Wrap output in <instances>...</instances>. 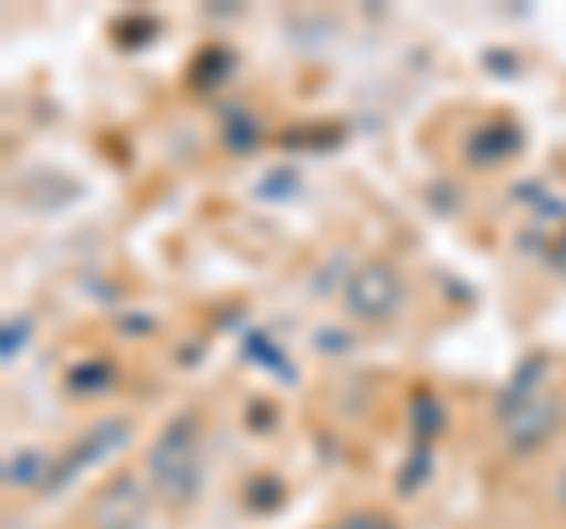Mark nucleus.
Wrapping results in <instances>:
<instances>
[{"instance_id":"7ed1b4c3","label":"nucleus","mask_w":566,"mask_h":529,"mask_svg":"<svg viewBox=\"0 0 566 529\" xmlns=\"http://www.w3.org/2000/svg\"><path fill=\"white\" fill-rule=\"evenodd\" d=\"M133 439V426L123 416H104V421H95L91 431H85L76 445H71L57 464H52V478H48V491H57V487H66V483H76L85 468H95V464H104L109 454H118L123 445Z\"/></svg>"},{"instance_id":"f257e3e1","label":"nucleus","mask_w":566,"mask_h":529,"mask_svg":"<svg viewBox=\"0 0 566 529\" xmlns=\"http://www.w3.org/2000/svg\"><path fill=\"white\" fill-rule=\"evenodd\" d=\"M147 473L156 491H161L166 501H180L189 506L199 497L203 487V458H199V416L185 412L175 416L170 426L161 431V439L151 445V458H147Z\"/></svg>"},{"instance_id":"f8f14e48","label":"nucleus","mask_w":566,"mask_h":529,"mask_svg":"<svg viewBox=\"0 0 566 529\" xmlns=\"http://www.w3.org/2000/svg\"><path fill=\"white\" fill-rule=\"evenodd\" d=\"M255 137H260V128H255V118L241 128V114H232V147H255Z\"/></svg>"},{"instance_id":"9d476101","label":"nucleus","mask_w":566,"mask_h":529,"mask_svg":"<svg viewBox=\"0 0 566 529\" xmlns=\"http://www.w3.org/2000/svg\"><path fill=\"white\" fill-rule=\"evenodd\" d=\"M24 341H29V317H24V322H14V317H10V322H6V345H0V355L14 360V355L24 350Z\"/></svg>"},{"instance_id":"9b49d317","label":"nucleus","mask_w":566,"mask_h":529,"mask_svg":"<svg viewBox=\"0 0 566 529\" xmlns=\"http://www.w3.org/2000/svg\"><path fill=\"white\" fill-rule=\"evenodd\" d=\"M335 529H397V525L387 516H378V510H359V516H345Z\"/></svg>"},{"instance_id":"1a4fd4ad","label":"nucleus","mask_w":566,"mask_h":529,"mask_svg":"<svg viewBox=\"0 0 566 529\" xmlns=\"http://www.w3.org/2000/svg\"><path fill=\"white\" fill-rule=\"evenodd\" d=\"M416 431L420 435H430V431H439V426H444V421H439V416H444V407H439V402L430 397V393H416Z\"/></svg>"},{"instance_id":"0eeeda50","label":"nucleus","mask_w":566,"mask_h":529,"mask_svg":"<svg viewBox=\"0 0 566 529\" xmlns=\"http://www.w3.org/2000/svg\"><path fill=\"white\" fill-rule=\"evenodd\" d=\"M52 464H57V458H48L43 449H20V454H10V464H6V483L10 487H48Z\"/></svg>"},{"instance_id":"f03ea898","label":"nucleus","mask_w":566,"mask_h":529,"mask_svg":"<svg viewBox=\"0 0 566 529\" xmlns=\"http://www.w3.org/2000/svg\"><path fill=\"white\" fill-rule=\"evenodd\" d=\"M401 298H406L401 274L382 260H364L359 270H349V279H345V308H349V317H359V322H387V317H397Z\"/></svg>"},{"instance_id":"ddd939ff","label":"nucleus","mask_w":566,"mask_h":529,"mask_svg":"<svg viewBox=\"0 0 566 529\" xmlns=\"http://www.w3.org/2000/svg\"><path fill=\"white\" fill-rule=\"evenodd\" d=\"M557 501L566 506V473H562V478H557Z\"/></svg>"},{"instance_id":"6e6552de","label":"nucleus","mask_w":566,"mask_h":529,"mask_svg":"<svg viewBox=\"0 0 566 529\" xmlns=\"http://www.w3.org/2000/svg\"><path fill=\"white\" fill-rule=\"evenodd\" d=\"M109 378H114V369L104 364V360H85V364H76V369L66 374V383H71V393H76V397L104 393V387H109Z\"/></svg>"},{"instance_id":"20e7f679","label":"nucleus","mask_w":566,"mask_h":529,"mask_svg":"<svg viewBox=\"0 0 566 529\" xmlns=\"http://www.w3.org/2000/svg\"><path fill=\"white\" fill-rule=\"evenodd\" d=\"M147 510H151V497H147V487H142V478L118 473L95 497V529H142L147 525Z\"/></svg>"},{"instance_id":"39448f33","label":"nucleus","mask_w":566,"mask_h":529,"mask_svg":"<svg viewBox=\"0 0 566 529\" xmlns=\"http://www.w3.org/2000/svg\"><path fill=\"white\" fill-rule=\"evenodd\" d=\"M557 416H562V407L547 393H534V397H524V402H515V407H505L501 412V421H505V439L515 449H538L547 435L557 431Z\"/></svg>"},{"instance_id":"423d86ee","label":"nucleus","mask_w":566,"mask_h":529,"mask_svg":"<svg viewBox=\"0 0 566 529\" xmlns=\"http://www.w3.org/2000/svg\"><path fill=\"white\" fill-rule=\"evenodd\" d=\"M515 152H520V128L510 118H491L482 128H472V137H468V162H476V166H501L505 156H515Z\"/></svg>"}]
</instances>
